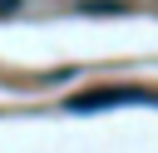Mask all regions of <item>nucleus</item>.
<instances>
[{
  "instance_id": "obj_1",
  "label": "nucleus",
  "mask_w": 158,
  "mask_h": 153,
  "mask_svg": "<svg viewBox=\"0 0 158 153\" xmlns=\"http://www.w3.org/2000/svg\"><path fill=\"white\" fill-rule=\"evenodd\" d=\"M109 104H158V94H148V89H94V94L69 99V109H109Z\"/></svg>"
}]
</instances>
